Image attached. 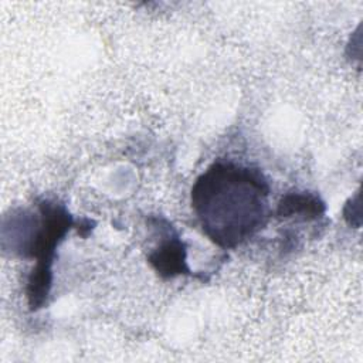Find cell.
<instances>
[{
    "instance_id": "6da1fadb",
    "label": "cell",
    "mask_w": 363,
    "mask_h": 363,
    "mask_svg": "<svg viewBox=\"0 0 363 363\" xmlns=\"http://www.w3.org/2000/svg\"><path fill=\"white\" fill-rule=\"evenodd\" d=\"M269 190L261 170L218 160L196 179L191 207L214 244L235 248L267 223Z\"/></svg>"
},
{
    "instance_id": "7a4b0ae2",
    "label": "cell",
    "mask_w": 363,
    "mask_h": 363,
    "mask_svg": "<svg viewBox=\"0 0 363 363\" xmlns=\"http://www.w3.org/2000/svg\"><path fill=\"white\" fill-rule=\"evenodd\" d=\"M38 208L41 217L40 227L35 230L34 237L26 248V255L33 257L37 261L27 282V299L31 311L43 308L47 302L52 284L55 248L74 225L71 214L62 204L43 200L38 204Z\"/></svg>"
},
{
    "instance_id": "3957f363",
    "label": "cell",
    "mask_w": 363,
    "mask_h": 363,
    "mask_svg": "<svg viewBox=\"0 0 363 363\" xmlns=\"http://www.w3.org/2000/svg\"><path fill=\"white\" fill-rule=\"evenodd\" d=\"M147 261L163 278H173L190 272L186 264V245L177 235L162 241L160 245L147 255Z\"/></svg>"
},
{
    "instance_id": "277c9868",
    "label": "cell",
    "mask_w": 363,
    "mask_h": 363,
    "mask_svg": "<svg viewBox=\"0 0 363 363\" xmlns=\"http://www.w3.org/2000/svg\"><path fill=\"white\" fill-rule=\"evenodd\" d=\"M325 213V203L312 193H286L277 207V217H292L302 214L305 220L318 218Z\"/></svg>"
}]
</instances>
